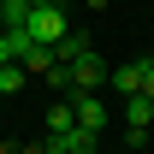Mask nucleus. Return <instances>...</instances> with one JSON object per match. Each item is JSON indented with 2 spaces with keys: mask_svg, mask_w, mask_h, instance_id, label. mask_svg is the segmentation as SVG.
Returning <instances> with one entry per match:
<instances>
[{
  "mask_svg": "<svg viewBox=\"0 0 154 154\" xmlns=\"http://www.w3.org/2000/svg\"><path fill=\"white\" fill-rule=\"evenodd\" d=\"M42 142H48V154H95L101 148V136H89V131H54V136H42Z\"/></svg>",
  "mask_w": 154,
  "mask_h": 154,
  "instance_id": "7ed1b4c3",
  "label": "nucleus"
},
{
  "mask_svg": "<svg viewBox=\"0 0 154 154\" xmlns=\"http://www.w3.org/2000/svg\"><path fill=\"white\" fill-rule=\"evenodd\" d=\"M0 24L6 30H24L30 24V0H0Z\"/></svg>",
  "mask_w": 154,
  "mask_h": 154,
  "instance_id": "1a4fd4ad",
  "label": "nucleus"
},
{
  "mask_svg": "<svg viewBox=\"0 0 154 154\" xmlns=\"http://www.w3.org/2000/svg\"><path fill=\"white\" fill-rule=\"evenodd\" d=\"M83 54H95V48H89V36H83V30H65V36L54 42V59H59V65H71V59H83Z\"/></svg>",
  "mask_w": 154,
  "mask_h": 154,
  "instance_id": "423d86ee",
  "label": "nucleus"
},
{
  "mask_svg": "<svg viewBox=\"0 0 154 154\" xmlns=\"http://www.w3.org/2000/svg\"><path fill=\"white\" fill-rule=\"evenodd\" d=\"M142 95L154 101V59H148V77H142Z\"/></svg>",
  "mask_w": 154,
  "mask_h": 154,
  "instance_id": "4468645a",
  "label": "nucleus"
},
{
  "mask_svg": "<svg viewBox=\"0 0 154 154\" xmlns=\"http://www.w3.org/2000/svg\"><path fill=\"white\" fill-rule=\"evenodd\" d=\"M6 42H12V59H24L36 42H30V30H6Z\"/></svg>",
  "mask_w": 154,
  "mask_h": 154,
  "instance_id": "f8f14e48",
  "label": "nucleus"
},
{
  "mask_svg": "<svg viewBox=\"0 0 154 154\" xmlns=\"http://www.w3.org/2000/svg\"><path fill=\"white\" fill-rule=\"evenodd\" d=\"M0 101H6V89H0Z\"/></svg>",
  "mask_w": 154,
  "mask_h": 154,
  "instance_id": "f3484780",
  "label": "nucleus"
},
{
  "mask_svg": "<svg viewBox=\"0 0 154 154\" xmlns=\"http://www.w3.org/2000/svg\"><path fill=\"white\" fill-rule=\"evenodd\" d=\"M65 101H71V113H77V131H89V136L107 131V101H101V95H89V89H65Z\"/></svg>",
  "mask_w": 154,
  "mask_h": 154,
  "instance_id": "f03ea898",
  "label": "nucleus"
},
{
  "mask_svg": "<svg viewBox=\"0 0 154 154\" xmlns=\"http://www.w3.org/2000/svg\"><path fill=\"white\" fill-rule=\"evenodd\" d=\"M30 6H59V0H30Z\"/></svg>",
  "mask_w": 154,
  "mask_h": 154,
  "instance_id": "dca6fc26",
  "label": "nucleus"
},
{
  "mask_svg": "<svg viewBox=\"0 0 154 154\" xmlns=\"http://www.w3.org/2000/svg\"><path fill=\"white\" fill-rule=\"evenodd\" d=\"M0 65H12V42H6V30H0Z\"/></svg>",
  "mask_w": 154,
  "mask_h": 154,
  "instance_id": "ddd939ff",
  "label": "nucleus"
},
{
  "mask_svg": "<svg viewBox=\"0 0 154 154\" xmlns=\"http://www.w3.org/2000/svg\"><path fill=\"white\" fill-rule=\"evenodd\" d=\"M24 30H30V42H42V48H54V42L65 36L71 24H65V6H30V24H24Z\"/></svg>",
  "mask_w": 154,
  "mask_h": 154,
  "instance_id": "f257e3e1",
  "label": "nucleus"
},
{
  "mask_svg": "<svg viewBox=\"0 0 154 154\" xmlns=\"http://www.w3.org/2000/svg\"><path fill=\"white\" fill-rule=\"evenodd\" d=\"M18 154H48V142H24V148Z\"/></svg>",
  "mask_w": 154,
  "mask_h": 154,
  "instance_id": "2eb2a0df",
  "label": "nucleus"
},
{
  "mask_svg": "<svg viewBox=\"0 0 154 154\" xmlns=\"http://www.w3.org/2000/svg\"><path fill=\"white\" fill-rule=\"evenodd\" d=\"M154 125V101L148 95H125V131H148Z\"/></svg>",
  "mask_w": 154,
  "mask_h": 154,
  "instance_id": "0eeeda50",
  "label": "nucleus"
},
{
  "mask_svg": "<svg viewBox=\"0 0 154 154\" xmlns=\"http://www.w3.org/2000/svg\"><path fill=\"white\" fill-rule=\"evenodd\" d=\"M65 71H71V89H89V95H95L101 83H107V65H101V54H83V59H71Z\"/></svg>",
  "mask_w": 154,
  "mask_h": 154,
  "instance_id": "20e7f679",
  "label": "nucleus"
},
{
  "mask_svg": "<svg viewBox=\"0 0 154 154\" xmlns=\"http://www.w3.org/2000/svg\"><path fill=\"white\" fill-rule=\"evenodd\" d=\"M18 65H24V71H36V77H48V71L59 65V59H54V48H42V42H36V48H30V54H24Z\"/></svg>",
  "mask_w": 154,
  "mask_h": 154,
  "instance_id": "6e6552de",
  "label": "nucleus"
},
{
  "mask_svg": "<svg viewBox=\"0 0 154 154\" xmlns=\"http://www.w3.org/2000/svg\"><path fill=\"white\" fill-rule=\"evenodd\" d=\"M71 125H77V113H71V101L59 95L54 107H48V136H54V131H71Z\"/></svg>",
  "mask_w": 154,
  "mask_h": 154,
  "instance_id": "9d476101",
  "label": "nucleus"
},
{
  "mask_svg": "<svg viewBox=\"0 0 154 154\" xmlns=\"http://www.w3.org/2000/svg\"><path fill=\"white\" fill-rule=\"evenodd\" d=\"M142 77H148V59H131V65L107 71V83H113L119 95H142Z\"/></svg>",
  "mask_w": 154,
  "mask_h": 154,
  "instance_id": "39448f33",
  "label": "nucleus"
},
{
  "mask_svg": "<svg viewBox=\"0 0 154 154\" xmlns=\"http://www.w3.org/2000/svg\"><path fill=\"white\" fill-rule=\"evenodd\" d=\"M24 83H30V71H24L18 59H12V65H0V89H6V95H12V89H24Z\"/></svg>",
  "mask_w": 154,
  "mask_h": 154,
  "instance_id": "9b49d317",
  "label": "nucleus"
}]
</instances>
